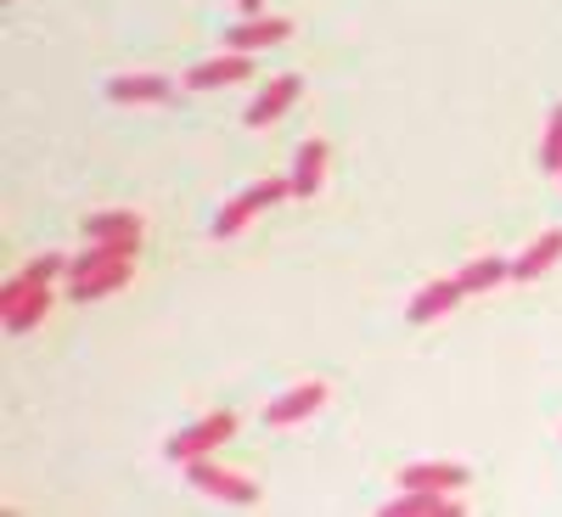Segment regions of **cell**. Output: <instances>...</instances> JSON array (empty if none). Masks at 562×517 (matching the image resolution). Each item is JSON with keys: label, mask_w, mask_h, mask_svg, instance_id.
<instances>
[{"label": "cell", "mask_w": 562, "mask_h": 517, "mask_svg": "<svg viewBox=\"0 0 562 517\" xmlns=\"http://www.w3.org/2000/svg\"><path fill=\"white\" fill-rule=\"evenodd\" d=\"M186 484L214 495V501H231V506H259V484L243 479V473H225V467H214V456H198L186 461Z\"/></svg>", "instance_id": "1"}, {"label": "cell", "mask_w": 562, "mask_h": 517, "mask_svg": "<svg viewBox=\"0 0 562 517\" xmlns=\"http://www.w3.org/2000/svg\"><path fill=\"white\" fill-rule=\"evenodd\" d=\"M506 276H512V259L484 254V259H467V270H461V288H467V293H490L495 281H506Z\"/></svg>", "instance_id": "17"}, {"label": "cell", "mask_w": 562, "mask_h": 517, "mask_svg": "<svg viewBox=\"0 0 562 517\" xmlns=\"http://www.w3.org/2000/svg\"><path fill=\"white\" fill-rule=\"evenodd\" d=\"M248 74H254V52H225V57L198 63L192 74H186V85H192V90H225V85H237Z\"/></svg>", "instance_id": "9"}, {"label": "cell", "mask_w": 562, "mask_h": 517, "mask_svg": "<svg viewBox=\"0 0 562 517\" xmlns=\"http://www.w3.org/2000/svg\"><path fill=\"white\" fill-rule=\"evenodd\" d=\"M237 7H243V18H259V7H265V0H237Z\"/></svg>", "instance_id": "20"}, {"label": "cell", "mask_w": 562, "mask_h": 517, "mask_svg": "<svg viewBox=\"0 0 562 517\" xmlns=\"http://www.w3.org/2000/svg\"><path fill=\"white\" fill-rule=\"evenodd\" d=\"M461 506H456V495L450 490H400L389 506H383V517H456Z\"/></svg>", "instance_id": "12"}, {"label": "cell", "mask_w": 562, "mask_h": 517, "mask_svg": "<svg viewBox=\"0 0 562 517\" xmlns=\"http://www.w3.org/2000/svg\"><path fill=\"white\" fill-rule=\"evenodd\" d=\"M130 276H135V265H130V259H113V265H102V270H90V276L68 281V299H74V304H90V299H108V293H119V288H124Z\"/></svg>", "instance_id": "13"}, {"label": "cell", "mask_w": 562, "mask_h": 517, "mask_svg": "<svg viewBox=\"0 0 562 517\" xmlns=\"http://www.w3.org/2000/svg\"><path fill=\"white\" fill-rule=\"evenodd\" d=\"M551 130H546V147H540V164L551 169V175H562V102L551 108V119H546Z\"/></svg>", "instance_id": "19"}, {"label": "cell", "mask_w": 562, "mask_h": 517, "mask_svg": "<svg viewBox=\"0 0 562 517\" xmlns=\"http://www.w3.org/2000/svg\"><path fill=\"white\" fill-rule=\"evenodd\" d=\"M45 310H52V281H40V288H23L12 299H0V315H7V333H34V326L45 321Z\"/></svg>", "instance_id": "7"}, {"label": "cell", "mask_w": 562, "mask_h": 517, "mask_svg": "<svg viewBox=\"0 0 562 517\" xmlns=\"http://www.w3.org/2000/svg\"><path fill=\"white\" fill-rule=\"evenodd\" d=\"M108 97L113 102H135V108H153V102H169L175 97V79H164V74H119V79H108Z\"/></svg>", "instance_id": "8"}, {"label": "cell", "mask_w": 562, "mask_h": 517, "mask_svg": "<svg viewBox=\"0 0 562 517\" xmlns=\"http://www.w3.org/2000/svg\"><path fill=\"white\" fill-rule=\"evenodd\" d=\"M299 97H304V79H299V74H276V79L259 90V102L248 108V124H254V130H270L281 113H293Z\"/></svg>", "instance_id": "5"}, {"label": "cell", "mask_w": 562, "mask_h": 517, "mask_svg": "<svg viewBox=\"0 0 562 517\" xmlns=\"http://www.w3.org/2000/svg\"><path fill=\"white\" fill-rule=\"evenodd\" d=\"M57 270H68V259H63V254H40V259H29V265L7 281V293H0V299H12V293H23V288H40V281H52Z\"/></svg>", "instance_id": "18"}, {"label": "cell", "mask_w": 562, "mask_h": 517, "mask_svg": "<svg viewBox=\"0 0 562 517\" xmlns=\"http://www.w3.org/2000/svg\"><path fill=\"white\" fill-rule=\"evenodd\" d=\"M85 237L90 243H140V214H119V209H108V214H90L85 220Z\"/></svg>", "instance_id": "16"}, {"label": "cell", "mask_w": 562, "mask_h": 517, "mask_svg": "<svg viewBox=\"0 0 562 517\" xmlns=\"http://www.w3.org/2000/svg\"><path fill=\"white\" fill-rule=\"evenodd\" d=\"M293 34V23L288 18H243L237 29H225V45H231V52H270V45H281V40H288Z\"/></svg>", "instance_id": "6"}, {"label": "cell", "mask_w": 562, "mask_h": 517, "mask_svg": "<svg viewBox=\"0 0 562 517\" xmlns=\"http://www.w3.org/2000/svg\"><path fill=\"white\" fill-rule=\"evenodd\" d=\"M467 299V288H461V276H439V281H428L411 304H405V321L411 326H428V321H439V315H450L456 304Z\"/></svg>", "instance_id": "4"}, {"label": "cell", "mask_w": 562, "mask_h": 517, "mask_svg": "<svg viewBox=\"0 0 562 517\" xmlns=\"http://www.w3.org/2000/svg\"><path fill=\"white\" fill-rule=\"evenodd\" d=\"M281 198H293V180H259V186H248V192H237V198L214 214V237H237V231H243L259 209H270V203H281Z\"/></svg>", "instance_id": "2"}, {"label": "cell", "mask_w": 562, "mask_h": 517, "mask_svg": "<svg viewBox=\"0 0 562 517\" xmlns=\"http://www.w3.org/2000/svg\"><path fill=\"white\" fill-rule=\"evenodd\" d=\"M326 158H333V147L326 141H304L299 158H293V198H315L321 192V180H326Z\"/></svg>", "instance_id": "14"}, {"label": "cell", "mask_w": 562, "mask_h": 517, "mask_svg": "<svg viewBox=\"0 0 562 517\" xmlns=\"http://www.w3.org/2000/svg\"><path fill=\"white\" fill-rule=\"evenodd\" d=\"M321 405H326V383H299V389H288L281 400H270L265 422H270V428H293V422L315 416Z\"/></svg>", "instance_id": "10"}, {"label": "cell", "mask_w": 562, "mask_h": 517, "mask_svg": "<svg viewBox=\"0 0 562 517\" xmlns=\"http://www.w3.org/2000/svg\"><path fill=\"white\" fill-rule=\"evenodd\" d=\"M467 479V467H456V461H411V467H400V490H461Z\"/></svg>", "instance_id": "11"}, {"label": "cell", "mask_w": 562, "mask_h": 517, "mask_svg": "<svg viewBox=\"0 0 562 517\" xmlns=\"http://www.w3.org/2000/svg\"><path fill=\"white\" fill-rule=\"evenodd\" d=\"M231 434H237V416H231V411H214V416H203V422H192V428H186V434H175L169 445H164V456L169 461H198V456H214Z\"/></svg>", "instance_id": "3"}, {"label": "cell", "mask_w": 562, "mask_h": 517, "mask_svg": "<svg viewBox=\"0 0 562 517\" xmlns=\"http://www.w3.org/2000/svg\"><path fill=\"white\" fill-rule=\"evenodd\" d=\"M557 259H562V231H546V237H535L518 259H512V276H518V281H535V276H546Z\"/></svg>", "instance_id": "15"}]
</instances>
